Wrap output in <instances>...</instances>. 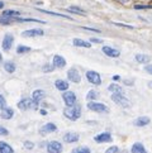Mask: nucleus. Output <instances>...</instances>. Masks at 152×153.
I'll return each mask as SVG.
<instances>
[{"mask_svg":"<svg viewBox=\"0 0 152 153\" xmlns=\"http://www.w3.org/2000/svg\"><path fill=\"white\" fill-rule=\"evenodd\" d=\"M98 96H99V94H98L95 90H90V91L88 92V95H86V99H88L89 101H90V100H95Z\"/></svg>","mask_w":152,"mask_h":153,"instance_id":"nucleus-30","label":"nucleus"},{"mask_svg":"<svg viewBox=\"0 0 152 153\" xmlns=\"http://www.w3.org/2000/svg\"><path fill=\"white\" fill-rule=\"evenodd\" d=\"M8 134H9L8 129H7V128H4L3 125H0V135H1V137H5V135H8Z\"/></svg>","mask_w":152,"mask_h":153,"instance_id":"nucleus-36","label":"nucleus"},{"mask_svg":"<svg viewBox=\"0 0 152 153\" xmlns=\"http://www.w3.org/2000/svg\"><path fill=\"white\" fill-rule=\"evenodd\" d=\"M117 27H123V28H129V29H133L132 25H127V24H123V23H114Z\"/></svg>","mask_w":152,"mask_h":153,"instance_id":"nucleus-39","label":"nucleus"},{"mask_svg":"<svg viewBox=\"0 0 152 153\" xmlns=\"http://www.w3.org/2000/svg\"><path fill=\"white\" fill-rule=\"evenodd\" d=\"M112 135L109 134V133H100V134H98V135H95V138H94V140L95 142H98V143H109V142H112Z\"/></svg>","mask_w":152,"mask_h":153,"instance_id":"nucleus-11","label":"nucleus"},{"mask_svg":"<svg viewBox=\"0 0 152 153\" xmlns=\"http://www.w3.org/2000/svg\"><path fill=\"white\" fill-rule=\"evenodd\" d=\"M88 108L91 110V112L95 113H109V109L105 104L103 103H95V101H89L88 103Z\"/></svg>","mask_w":152,"mask_h":153,"instance_id":"nucleus-3","label":"nucleus"},{"mask_svg":"<svg viewBox=\"0 0 152 153\" xmlns=\"http://www.w3.org/2000/svg\"><path fill=\"white\" fill-rule=\"evenodd\" d=\"M41 114H42V115H46V114H47L46 110H41Z\"/></svg>","mask_w":152,"mask_h":153,"instance_id":"nucleus-45","label":"nucleus"},{"mask_svg":"<svg viewBox=\"0 0 152 153\" xmlns=\"http://www.w3.org/2000/svg\"><path fill=\"white\" fill-rule=\"evenodd\" d=\"M13 42H14V37H13V34H10V33H8V34H5V37H4V39H3V50L4 51H9L10 48H12V46H13Z\"/></svg>","mask_w":152,"mask_h":153,"instance_id":"nucleus-9","label":"nucleus"},{"mask_svg":"<svg viewBox=\"0 0 152 153\" xmlns=\"http://www.w3.org/2000/svg\"><path fill=\"white\" fill-rule=\"evenodd\" d=\"M57 130V126L53 124V123H47L42 126L39 129V133L41 134H47V133H53V132Z\"/></svg>","mask_w":152,"mask_h":153,"instance_id":"nucleus-13","label":"nucleus"},{"mask_svg":"<svg viewBox=\"0 0 152 153\" xmlns=\"http://www.w3.org/2000/svg\"><path fill=\"white\" fill-rule=\"evenodd\" d=\"M112 100L115 104L121 105V106H123V108L131 106V103H129V100L124 96V94H113L112 95Z\"/></svg>","mask_w":152,"mask_h":153,"instance_id":"nucleus-4","label":"nucleus"},{"mask_svg":"<svg viewBox=\"0 0 152 153\" xmlns=\"http://www.w3.org/2000/svg\"><path fill=\"white\" fill-rule=\"evenodd\" d=\"M37 105H38V103H36L33 99L24 98V99H22L18 103V108H19L20 110H23V112H25V110L37 109Z\"/></svg>","mask_w":152,"mask_h":153,"instance_id":"nucleus-2","label":"nucleus"},{"mask_svg":"<svg viewBox=\"0 0 152 153\" xmlns=\"http://www.w3.org/2000/svg\"><path fill=\"white\" fill-rule=\"evenodd\" d=\"M42 13H46V14H50V15H55V17H60V18H65V19H71L70 17L65 14H60V13H53V12H48V10H41Z\"/></svg>","mask_w":152,"mask_h":153,"instance_id":"nucleus-29","label":"nucleus"},{"mask_svg":"<svg viewBox=\"0 0 152 153\" xmlns=\"http://www.w3.org/2000/svg\"><path fill=\"white\" fill-rule=\"evenodd\" d=\"M1 61H3V56H1V53H0V63H1Z\"/></svg>","mask_w":152,"mask_h":153,"instance_id":"nucleus-47","label":"nucleus"},{"mask_svg":"<svg viewBox=\"0 0 152 153\" xmlns=\"http://www.w3.org/2000/svg\"><path fill=\"white\" fill-rule=\"evenodd\" d=\"M55 66H53V65H45V66H43L42 67V70H43V72H51V71H53V70H55Z\"/></svg>","mask_w":152,"mask_h":153,"instance_id":"nucleus-34","label":"nucleus"},{"mask_svg":"<svg viewBox=\"0 0 152 153\" xmlns=\"http://www.w3.org/2000/svg\"><path fill=\"white\" fill-rule=\"evenodd\" d=\"M13 22H15V18H8V17H4V15L0 17V24L8 25V24H12Z\"/></svg>","mask_w":152,"mask_h":153,"instance_id":"nucleus-27","label":"nucleus"},{"mask_svg":"<svg viewBox=\"0 0 152 153\" xmlns=\"http://www.w3.org/2000/svg\"><path fill=\"white\" fill-rule=\"evenodd\" d=\"M45 98H46V92H45V90H41V89H38V90H34L33 94H32V99H33L34 101L38 103V104H39Z\"/></svg>","mask_w":152,"mask_h":153,"instance_id":"nucleus-14","label":"nucleus"},{"mask_svg":"<svg viewBox=\"0 0 152 153\" xmlns=\"http://www.w3.org/2000/svg\"><path fill=\"white\" fill-rule=\"evenodd\" d=\"M62 99L67 106H71V105L76 104V95L72 91H65L62 94Z\"/></svg>","mask_w":152,"mask_h":153,"instance_id":"nucleus-7","label":"nucleus"},{"mask_svg":"<svg viewBox=\"0 0 152 153\" xmlns=\"http://www.w3.org/2000/svg\"><path fill=\"white\" fill-rule=\"evenodd\" d=\"M45 32L42 29H38V28H34V29H28V30H24L22 35L23 37H38V35H43Z\"/></svg>","mask_w":152,"mask_h":153,"instance_id":"nucleus-12","label":"nucleus"},{"mask_svg":"<svg viewBox=\"0 0 152 153\" xmlns=\"http://www.w3.org/2000/svg\"><path fill=\"white\" fill-rule=\"evenodd\" d=\"M150 123V118L148 117H139L134 120V125L136 126H145Z\"/></svg>","mask_w":152,"mask_h":153,"instance_id":"nucleus-20","label":"nucleus"},{"mask_svg":"<svg viewBox=\"0 0 152 153\" xmlns=\"http://www.w3.org/2000/svg\"><path fill=\"white\" fill-rule=\"evenodd\" d=\"M86 78H88L89 82H91L93 85H100L101 84V77L96 71H93V70L88 71L86 72Z\"/></svg>","mask_w":152,"mask_h":153,"instance_id":"nucleus-5","label":"nucleus"},{"mask_svg":"<svg viewBox=\"0 0 152 153\" xmlns=\"http://www.w3.org/2000/svg\"><path fill=\"white\" fill-rule=\"evenodd\" d=\"M69 12H71V13H76V14H85V10L84 9H81V8H77V7H70L67 8Z\"/></svg>","mask_w":152,"mask_h":153,"instance_id":"nucleus-31","label":"nucleus"},{"mask_svg":"<svg viewBox=\"0 0 152 153\" xmlns=\"http://www.w3.org/2000/svg\"><path fill=\"white\" fill-rule=\"evenodd\" d=\"M63 115L67 119L72 120V122H76L81 115V106L79 104H74V105H71V106H67L63 110Z\"/></svg>","mask_w":152,"mask_h":153,"instance_id":"nucleus-1","label":"nucleus"},{"mask_svg":"<svg viewBox=\"0 0 152 153\" xmlns=\"http://www.w3.org/2000/svg\"><path fill=\"white\" fill-rule=\"evenodd\" d=\"M72 153H91V151L88 148V147H77V148H74Z\"/></svg>","mask_w":152,"mask_h":153,"instance_id":"nucleus-28","label":"nucleus"},{"mask_svg":"<svg viewBox=\"0 0 152 153\" xmlns=\"http://www.w3.org/2000/svg\"><path fill=\"white\" fill-rule=\"evenodd\" d=\"M4 70L9 72V73H13L15 71V65L13 62H5V65H4Z\"/></svg>","mask_w":152,"mask_h":153,"instance_id":"nucleus-26","label":"nucleus"},{"mask_svg":"<svg viewBox=\"0 0 152 153\" xmlns=\"http://www.w3.org/2000/svg\"><path fill=\"white\" fill-rule=\"evenodd\" d=\"M118 152H119V148L117 146H112L105 151V153H118Z\"/></svg>","mask_w":152,"mask_h":153,"instance_id":"nucleus-35","label":"nucleus"},{"mask_svg":"<svg viewBox=\"0 0 152 153\" xmlns=\"http://www.w3.org/2000/svg\"><path fill=\"white\" fill-rule=\"evenodd\" d=\"M5 108H7V100H5V98L0 94V110H3Z\"/></svg>","mask_w":152,"mask_h":153,"instance_id":"nucleus-33","label":"nucleus"},{"mask_svg":"<svg viewBox=\"0 0 152 153\" xmlns=\"http://www.w3.org/2000/svg\"><path fill=\"white\" fill-rule=\"evenodd\" d=\"M0 153H14V151L8 143L0 142Z\"/></svg>","mask_w":152,"mask_h":153,"instance_id":"nucleus-22","label":"nucleus"},{"mask_svg":"<svg viewBox=\"0 0 152 153\" xmlns=\"http://www.w3.org/2000/svg\"><path fill=\"white\" fill-rule=\"evenodd\" d=\"M136 61L139 62V63H147L151 61V57L147 56V55H142V53H139V55H136Z\"/></svg>","mask_w":152,"mask_h":153,"instance_id":"nucleus-24","label":"nucleus"},{"mask_svg":"<svg viewBox=\"0 0 152 153\" xmlns=\"http://www.w3.org/2000/svg\"><path fill=\"white\" fill-rule=\"evenodd\" d=\"M24 147H25L27 149H33V148H34V144L32 143V142L25 140V142H24Z\"/></svg>","mask_w":152,"mask_h":153,"instance_id":"nucleus-38","label":"nucleus"},{"mask_svg":"<svg viewBox=\"0 0 152 153\" xmlns=\"http://www.w3.org/2000/svg\"><path fill=\"white\" fill-rule=\"evenodd\" d=\"M55 86H56V89H58V90H61V91L69 90V82L65 81V80H56Z\"/></svg>","mask_w":152,"mask_h":153,"instance_id":"nucleus-18","label":"nucleus"},{"mask_svg":"<svg viewBox=\"0 0 152 153\" xmlns=\"http://www.w3.org/2000/svg\"><path fill=\"white\" fill-rule=\"evenodd\" d=\"M4 17H8V18H18L20 13L17 12V10H12V9H8V10H4L3 12Z\"/></svg>","mask_w":152,"mask_h":153,"instance_id":"nucleus-23","label":"nucleus"},{"mask_svg":"<svg viewBox=\"0 0 152 153\" xmlns=\"http://www.w3.org/2000/svg\"><path fill=\"white\" fill-rule=\"evenodd\" d=\"M67 77H69V80H70V81H71V82H75V84H79V82L81 81L80 72L76 70L75 67L70 68V70L67 71Z\"/></svg>","mask_w":152,"mask_h":153,"instance_id":"nucleus-8","label":"nucleus"},{"mask_svg":"<svg viewBox=\"0 0 152 153\" xmlns=\"http://www.w3.org/2000/svg\"><path fill=\"white\" fill-rule=\"evenodd\" d=\"M62 151H63V147L57 140H52L47 144V152L48 153H61Z\"/></svg>","mask_w":152,"mask_h":153,"instance_id":"nucleus-6","label":"nucleus"},{"mask_svg":"<svg viewBox=\"0 0 152 153\" xmlns=\"http://www.w3.org/2000/svg\"><path fill=\"white\" fill-rule=\"evenodd\" d=\"M13 115H14V110L12 109V108H5V109H3L1 110V114H0V117H1L3 119H12L13 118Z\"/></svg>","mask_w":152,"mask_h":153,"instance_id":"nucleus-17","label":"nucleus"},{"mask_svg":"<svg viewBox=\"0 0 152 153\" xmlns=\"http://www.w3.org/2000/svg\"><path fill=\"white\" fill-rule=\"evenodd\" d=\"M91 42H94V43H101V39H99V38H91Z\"/></svg>","mask_w":152,"mask_h":153,"instance_id":"nucleus-42","label":"nucleus"},{"mask_svg":"<svg viewBox=\"0 0 152 153\" xmlns=\"http://www.w3.org/2000/svg\"><path fill=\"white\" fill-rule=\"evenodd\" d=\"M134 9H152V5H134Z\"/></svg>","mask_w":152,"mask_h":153,"instance_id":"nucleus-37","label":"nucleus"},{"mask_svg":"<svg viewBox=\"0 0 152 153\" xmlns=\"http://www.w3.org/2000/svg\"><path fill=\"white\" fill-rule=\"evenodd\" d=\"M79 134L76 133H66L63 135V140L66 142V143H75V142L79 140Z\"/></svg>","mask_w":152,"mask_h":153,"instance_id":"nucleus-16","label":"nucleus"},{"mask_svg":"<svg viewBox=\"0 0 152 153\" xmlns=\"http://www.w3.org/2000/svg\"><path fill=\"white\" fill-rule=\"evenodd\" d=\"M132 153H147V151H146V148L143 147L142 143H134L132 146V149H131Z\"/></svg>","mask_w":152,"mask_h":153,"instance_id":"nucleus-21","label":"nucleus"},{"mask_svg":"<svg viewBox=\"0 0 152 153\" xmlns=\"http://www.w3.org/2000/svg\"><path fill=\"white\" fill-rule=\"evenodd\" d=\"M103 52H104L108 57H112V58H117V57H119V55H121V52H119L118 50L112 48V47H109V46L103 47Z\"/></svg>","mask_w":152,"mask_h":153,"instance_id":"nucleus-10","label":"nucleus"},{"mask_svg":"<svg viewBox=\"0 0 152 153\" xmlns=\"http://www.w3.org/2000/svg\"><path fill=\"white\" fill-rule=\"evenodd\" d=\"M53 66H55L56 68H63L65 66H66V60H65L62 56L56 55L55 57H53Z\"/></svg>","mask_w":152,"mask_h":153,"instance_id":"nucleus-15","label":"nucleus"},{"mask_svg":"<svg viewBox=\"0 0 152 153\" xmlns=\"http://www.w3.org/2000/svg\"><path fill=\"white\" fill-rule=\"evenodd\" d=\"M1 8H4V3H3V1H0V9H1Z\"/></svg>","mask_w":152,"mask_h":153,"instance_id":"nucleus-46","label":"nucleus"},{"mask_svg":"<svg viewBox=\"0 0 152 153\" xmlns=\"http://www.w3.org/2000/svg\"><path fill=\"white\" fill-rule=\"evenodd\" d=\"M119 78H121V77H119V76H114V77H113V80H115V81H118V80H119Z\"/></svg>","mask_w":152,"mask_h":153,"instance_id":"nucleus-43","label":"nucleus"},{"mask_svg":"<svg viewBox=\"0 0 152 153\" xmlns=\"http://www.w3.org/2000/svg\"><path fill=\"white\" fill-rule=\"evenodd\" d=\"M119 1L123 3V4H126V3H128V1H129V0H119Z\"/></svg>","mask_w":152,"mask_h":153,"instance_id":"nucleus-44","label":"nucleus"},{"mask_svg":"<svg viewBox=\"0 0 152 153\" xmlns=\"http://www.w3.org/2000/svg\"><path fill=\"white\" fill-rule=\"evenodd\" d=\"M83 29L91 30V32H95V33H99V29H94V28H89V27H83Z\"/></svg>","mask_w":152,"mask_h":153,"instance_id":"nucleus-40","label":"nucleus"},{"mask_svg":"<svg viewBox=\"0 0 152 153\" xmlns=\"http://www.w3.org/2000/svg\"><path fill=\"white\" fill-rule=\"evenodd\" d=\"M145 70H146V71H147V72H150V73H151V75H152V65H147V66H146V67H145Z\"/></svg>","mask_w":152,"mask_h":153,"instance_id":"nucleus-41","label":"nucleus"},{"mask_svg":"<svg viewBox=\"0 0 152 153\" xmlns=\"http://www.w3.org/2000/svg\"><path fill=\"white\" fill-rule=\"evenodd\" d=\"M108 90L112 91L113 94H124L123 89L119 86V85H110L109 87H108Z\"/></svg>","mask_w":152,"mask_h":153,"instance_id":"nucleus-25","label":"nucleus"},{"mask_svg":"<svg viewBox=\"0 0 152 153\" xmlns=\"http://www.w3.org/2000/svg\"><path fill=\"white\" fill-rule=\"evenodd\" d=\"M31 48L29 47H25V46H18V48H17V53L18 55H22V53H27V52H29Z\"/></svg>","mask_w":152,"mask_h":153,"instance_id":"nucleus-32","label":"nucleus"},{"mask_svg":"<svg viewBox=\"0 0 152 153\" xmlns=\"http://www.w3.org/2000/svg\"><path fill=\"white\" fill-rule=\"evenodd\" d=\"M72 43H74V46H76V47H84V48H90V47H91L90 42H86V41L79 39V38H74Z\"/></svg>","mask_w":152,"mask_h":153,"instance_id":"nucleus-19","label":"nucleus"}]
</instances>
